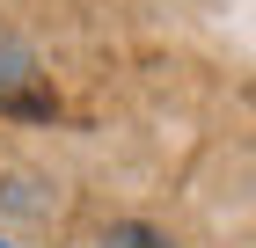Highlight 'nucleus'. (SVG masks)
I'll return each instance as SVG.
<instances>
[{"mask_svg": "<svg viewBox=\"0 0 256 248\" xmlns=\"http://www.w3.org/2000/svg\"><path fill=\"white\" fill-rule=\"evenodd\" d=\"M161 248H168V241H161Z\"/></svg>", "mask_w": 256, "mask_h": 248, "instance_id": "obj_4", "label": "nucleus"}, {"mask_svg": "<svg viewBox=\"0 0 256 248\" xmlns=\"http://www.w3.org/2000/svg\"><path fill=\"white\" fill-rule=\"evenodd\" d=\"M30 88H37V51L0 22V110H44V102H30Z\"/></svg>", "mask_w": 256, "mask_h": 248, "instance_id": "obj_1", "label": "nucleus"}, {"mask_svg": "<svg viewBox=\"0 0 256 248\" xmlns=\"http://www.w3.org/2000/svg\"><path fill=\"white\" fill-rule=\"evenodd\" d=\"M0 248H8V241H0Z\"/></svg>", "mask_w": 256, "mask_h": 248, "instance_id": "obj_3", "label": "nucleus"}, {"mask_svg": "<svg viewBox=\"0 0 256 248\" xmlns=\"http://www.w3.org/2000/svg\"><path fill=\"white\" fill-rule=\"evenodd\" d=\"M0 212L8 219H52L59 212V190L44 175H0Z\"/></svg>", "mask_w": 256, "mask_h": 248, "instance_id": "obj_2", "label": "nucleus"}]
</instances>
